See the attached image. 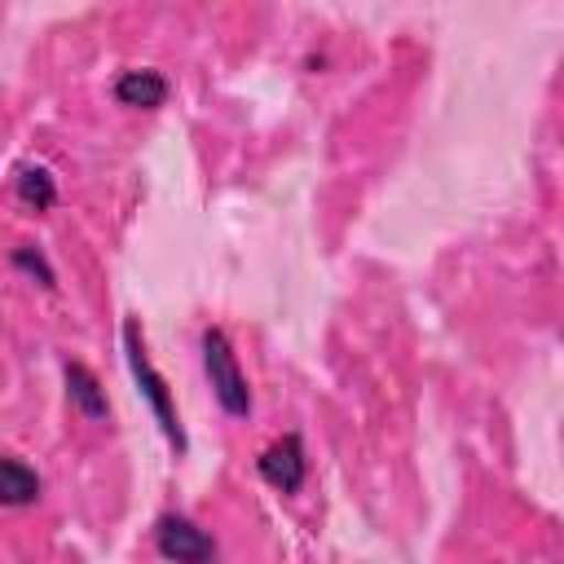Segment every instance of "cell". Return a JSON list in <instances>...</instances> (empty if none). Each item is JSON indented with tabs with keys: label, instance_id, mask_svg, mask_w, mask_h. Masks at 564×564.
<instances>
[{
	"label": "cell",
	"instance_id": "cell-1",
	"mask_svg": "<svg viewBox=\"0 0 564 564\" xmlns=\"http://www.w3.org/2000/svg\"><path fill=\"white\" fill-rule=\"evenodd\" d=\"M123 357H128V370H132V379H137V388H141V397H145L154 423L163 427V436H167L176 449H185V432H181V419H176L167 379L154 370V361H150V352H145V339H141V326H137L132 317L123 322Z\"/></svg>",
	"mask_w": 564,
	"mask_h": 564
},
{
	"label": "cell",
	"instance_id": "cell-6",
	"mask_svg": "<svg viewBox=\"0 0 564 564\" xmlns=\"http://www.w3.org/2000/svg\"><path fill=\"white\" fill-rule=\"evenodd\" d=\"M66 392H70V401L84 410V419H93V423H101L106 414H110V401H106V388L97 383V375L84 366V361H66Z\"/></svg>",
	"mask_w": 564,
	"mask_h": 564
},
{
	"label": "cell",
	"instance_id": "cell-5",
	"mask_svg": "<svg viewBox=\"0 0 564 564\" xmlns=\"http://www.w3.org/2000/svg\"><path fill=\"white\" fill-rule=\"evenodd\" d=\"M167 97V79L159 70H123L115 79V101L132 106V110H154Z\"/></svg>",
	"mask_w": 564,
	"mask_h": 564
},
{
	"label": "cell",
	"instance_id": "cell-3",
	"mask_svg": "<svg viewBox=\"0 0 564 564\" xmlns=\"http://www.w3.org/2000/svg\"><path fill=\"white\" fill-rule=\"evenodd\" d=\"M154 546H159L163 560H176V564H203V560L216 555V542L185 516H159Z\"/></svg>",
	"mask_w": 564,
	"mask_h": 564
},
{
	"label": "cell",
	"instance_id": "cell-9",
	"mask_svg": "<svg viewBox=\"0 0 564 564\" xmlns=\"http://www.w3.org/2000/svg\"><path fill=\"white\" fill-rule=\"evenodd\" d=\"M13 264H18V269H26V273H35L44 286H53V282H57V278H53V269H48V260H44L40 251H31V247H18V251H13Z\"/></svg>",
	"mask_w": 564,
	"mask_h": 564
},
{
	"label": "cell",
	"instance_id": "cell-2",
	"mask_svg": "<svg viewBox=\"0 0 564 564\" xmlns=\"http://www.w3.org/2000/svg\"><path fill=\"white\" fill-rule=\"evenodd\" d=\"M203 370H207V383H212V397L220 401V410L229 419H247L251 414V388H247V375L238 370L229 335L216 326L203 330Z\"/></svg>",
	"mask_w": 564,
	"mask_h": 564
},
{
	"label": "cell",
	"instance_id": "cell-7",
	"mask_svg": "<svg viewBox=\"0 0 564 564\" xmlns=\"http://www.w3.org/2000/svg\"><path fill=\"white\" fill-rule=\"evenodd\" d=\"M40 498V476L13 454H0V507H31Z\"/></svg>",
	"mask_w": 564,
	"mask_h": 564
},
{
	"label": "cell",
	"instance_id": "cell-4",
	"mask_svg": "<svg viewBox=\"0 0 564 564\" xmlns=\"http://www.w3.org/2000/svg\"><path fill=\"white\" fill-rule=\"evenodd\" d=\"M260 476L282 489V494H295L308 476V458H304V441L295 432H286L282 441H273L264 454H260Z\"/></svg>",
	"mask_w": 564,
	"mask_h": 564
},
{
	"label": "cell",
	"instance_id": "cell-8",
	"mask_svg": "<svg viewBox=\"0 0 564 564\" xmlns=\"http://www.w3.org/2000/svg\"><path fill=\"white\" fill-rule=\"evenodd\" d=\"M13 189H18L22 207H31V212H44V207H53V203H57V181H53V172H48V167H40V163L18 167Z\"/></svg>",
	"mask_w": 564,
	"mask_h": 564
}]
</instances>
